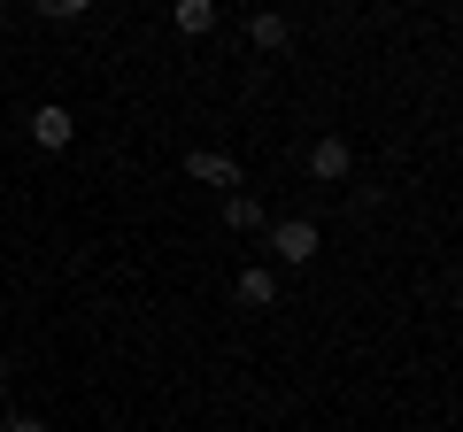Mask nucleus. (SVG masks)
I'll return each mask as SVG.
<instances>
[{"mask_svg":"<svg viewBox=\"0 0 463 432\" xmlns=\"http://www.w3.org/2000/svg\"><path fill=\"white\" fill-rule=\"evenodd\" d=\"M170 23H178L185 39H201V32H216V0H178V8H170Z\"/></svg>","mask_w":463,"mask_h":432,"instance_id":"obj_7","label":"nucleus"},{"mask_svg":"<svg viewBox=\"0 0 463 432\" xmlns=\"http://www.w3.org/2000/svg\"><path fill=\"white\" fill-rule=\"evenodd\" d=\"M8 379H16V363H8V355H0V386H8Z\"/></svg>","mask_w":463,"mask_h":432,"instance_id":"obj_11","label":"nucleus"},{"mask_svg":"<svg viewBox=\"0 0 463 432\" xmlns=\"http://www.w3.org/2000/svg\"><path fill=\"white\" fill-rule=\"evenodd\" d=\"M240 301H248V309H279V270L248 263V270H240Z\"/></svg>","mask_w":463,"mask_h":432,"instance_id":"obj_6","label":"nucleus"},{"mask_svg":"<svg viewBox=\"0 0 463 432\" xmlns=\"http://www.w3.org/2000/svg\"><path fill=\"white\" fill-rule=\"evenodd\" d=\"M32 139H39L47 155H62L70 139H78V117H70L62 100H47V108H32Z\"/></svg>","mask_w":463,"mask_h":432,"instance_id":"obj_4","label":"nucleus"},{"mask_svg":"<svg viewBox=\"0 0 463 432\" xmlns=\"http://www.w3.org/2000/svg\"><path fill=\"white\" fill-rule=\"evenodd\" d=\"M347 170H355V147H347L340 132H325V139L309 147V178H317V185H340Z\"/></svg>","mask_w":463,"mask_h":432,"instance_id":"obj_3","label":"nucleus"},{"mask_svg":"<svg viewBox=\"0 0 463 432\" xmlns=\"http://www.w3.org/2000/svg\"><path fill=\"white\" fill-rule=\"evenodd\" d=\"M248 39H255V54H286V39H294V23H286L279 8H255V16H248Z\"/></svg>","mask_w":463,"mask_h":432,"instance_id":"obj_5","label":"nucleus"},{"mask_svg":"<svg viewBox=\"0 0 463 432\" xmlns=\"http://www.w3.org/2000/svg\"><path fill=\"white\" fill-rule=\"evenodd\" d=\"M0 432H47L39 417H0Z\"/></svg>","mask_w":463,"mask_h":432,"instance_id":"obj_10","label":"nucleus"},{"mask_svg":"<svg viewBox=\"0 0 463 432\" xmlns=\"http://www.w3.org/2000/svg\"><path fill=\"white\" fill-rule=\"evenodd\" d=\"M224 224L232 232H255V224H263V201L255 193H224Z\"/></svg>","mask_w":463,"mask_h":432,"instance_id":"obj_8","label":"nucleus"},{"mask_svg":"<svg viewBox=\"0 0 463 432\" xmlns=\"http://www.w3.org/2000/svg\"><path fill=\"white\" fill-rule=\"evenodd\" d=\"M185 178H194V185H224V193H240V163H232L224 147H194V155H185Z\"/></svg>","mask_w":463,"mask_h":432,"instance_id":"obj_2","label":"nucleus"},{"mask_svg":"<svg viewBox=\"0 0 463 432\" xmlns=\"http://www.w3.org/2000/svg\"><path fill=\"white\" fill-rule=\"evenodd\" d=\"M317 248H325V232H317L309 216H286V224H270V255H279L286 270H301V263H317Z\"/></svg>","mask_w":463,"mask_h":432,"instance_id":"obj_1","label":"nucleus"},{"mask_svg":"<svg viewBox=\"0 0 463 432\" xmlns=\"http://www.w3.org/2000/svg\"><path fill=\"white\" fill-rule=\"evenodd\" d=\"M39 16H47V23H70V16H85V0H39Z\"/></svg>","mask_w":463,"mask_h":432,"instance_id":"obj_9","label":"nucleus"}]
</instances>
